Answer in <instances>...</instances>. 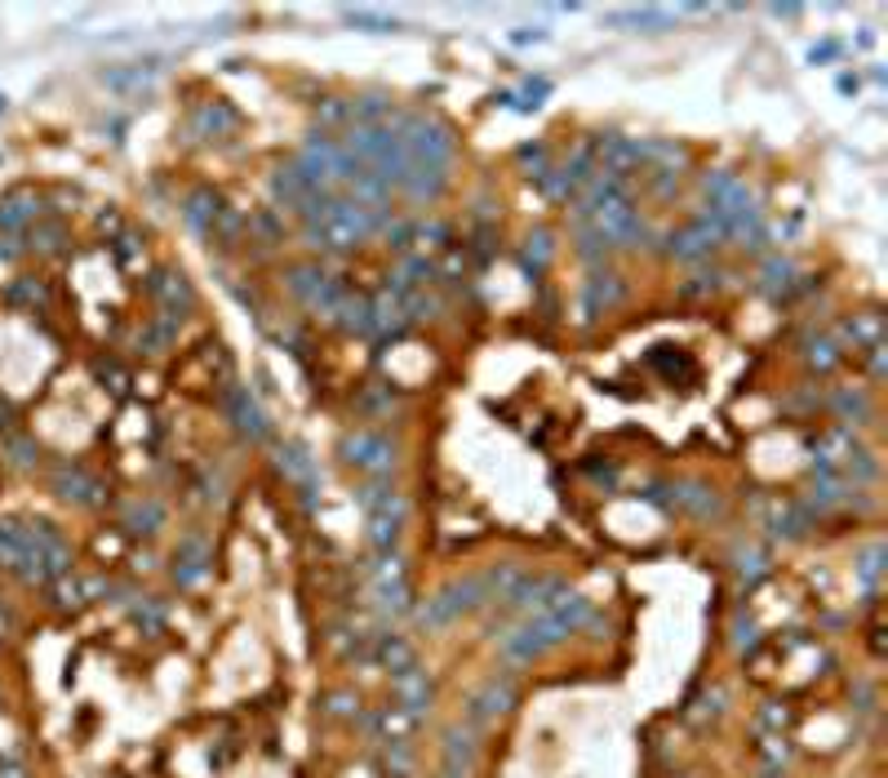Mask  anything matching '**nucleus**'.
<instances>
[{
  "instance_id": "nucleus-1",
  "label": "nucleus",
  "mask_w": 888,
  "mask_h": 778,
  "mask_svg": "<svg viewBox=\"0 0 888 778\" xmlns=\"http://www.w3.org/2000/svg\"><path fill=\"white\" fill-rule=\"evenodd\" d=\"M360 507H365V526H369V543L374 552H391L400 543V530L409 521V503L404 494L387 481V476H374L369 485H360Z\"/></svg>"
},
{
  "instance_id": "nucleus-2",
  "label": "nucleus",
  "mask_w": 888,
  "mask_h": 778,
  "mask_svg": "<svg viewBox=\"0 0 888 778\" xmlns=\"http://www.w3.org/2000/svg\"><path fill=\"white\" fill-rule=\"evenodd\" d=\"M494 597L485 588V578L481 574H466V578H453L449 588H440L423 610H418V623L423 627H449L458 623L462 614H475V610H485Z\"/></svg>"
},
{
  "instance_id": "nucleus-3",
  "label": "nucleus",
  "mask_w": 888,
  "mask_h": 778,
  "mask_svg": "<svg viewBox=\"0 0 888 778\" xmlns=\"http://www.w3.org/2000/svg\"><path fill=\"white\" fill-rule=\"evenodd\" d=\"M338 459H343L347 468L356 472H369V476H387L395 468V440L387 432H347L343 440H338Z\"/></svg>"
},
{
  "instance_id": "nucleus-4",
  "label": "nucleus",
  "mask_w": 888,
  "mask_h": 778,
  "mask_svg": "<svg viewBox=\"0 0 888 778\" xmlns=\"http://www.w3.org/2000/svg\"><path fill=\"white\" fill-rule=\"evenodd\" d=\"M147 298L156 303V316H161V320H174V326L196 307V294H191L187 276H182V272H169V268H156V272L147 276Z\"/></svg>"
},
{
  "instance_id": "nucleus-5",
  "label": "nucleus",
  "mask_w": 888,
  "mask_h": 778,
  "mask_svg": "<svg viewBox=\"0 0 888 778\" xmlns=\"http://www.w3.org/2000/svg\"><path fill=\"white\" fill-rule=\"evenodd\" d=\"M391 698H395V707L400 711H409L414 721H423L427 711H431V698H436V685H431V676L414 663V668H404V672H395L391 676Z\"/></svg>"
},
{
  "instance_id": "nucleus-6",
  "label": "nucleus",
  "mask_w": 888,
  "mask_h": 778,
  "mask_svg": "<svg viewBox=\"0 0 888 778\" xmlns=\"http://www.w3.org/2000/svg\"><path fill=\"white\" fill-rule=\"evenodd\" d=\"M445 187H449V169L440 165H423V161H409L404 165V178H400V197H409L414 205H436L445 197Z\"/></svg>"
},
{
  "instance_id": "nucleus-7",
  "label": "nucleus",
  "mask_w": 888,
  "mask_h": 778,
  "mask_svg": "<svg viewBox=\"0 0 888 778\" xmlns=\"http://www.w3.org/2000/svg\"><path fill=\"white\" fill-rule=\"evenodd\" d=\"M40 214H45V201L36 197V191H27V187H14V191L0 197V232H5V236L32 232L40 223Z\"/></svg>"
},
{
  "instance_id": "nucleus-8",
  "label": "nucleus",
  "mask_w": 888,
  "mask_h": 778,
  "mask_svg": "<svg viewBox=\"0 0 888 778\" xmlns=\"http://www.w3.org/2000/svg\"><path fill=\"white\" fill-rule=\"evenodd\" d=\"M516 698H520V689H516L511 676H489L481 689H475V698H471V726H485V721L502 717V711L516 707Z\"/></svg>"
},
{
  "instance_id": "nucleus-9",
  "label": "nucleus",
  "mask_w": 888,
  "mask_h": 778,
  "mask_svg": "<svg viewBox=\"0 0 888 778\" xmlns=\"http://www.w3.org/2000/svg\"><path fill=\"white\" fill-rule=\"evenodd\" d=\"M623 276L618 272H608V268H595L591 276H587V285H582V320H595V316H604L608 307H618L623 303Z\"/></svg>"
},
{
  "instance_id": "nucleus-10",
  "label": "nucleus",
  "mask_w": 888,
  "mask_h": 778,
  "mask_svg": "<svg viewBox=\"0 0 888 778\" xmlns=\"http://www.w3.org/2000/svg\"><path fill=\"white\" fill-rule=\"evenodd\" d=\"M475 756H481V747H475V730H471V726H449V730H445V743H440L445 774H449V778H466V774L475 769Z\"/></svg>"
},
{
  "instance_id": "nucleus-11",
  "label": "nucleus",
  "mask_w": 888,
  "mask_h": 778,
  "mask_svg": "<svg viewBox=\"0 0 888 778\" xmlns=\"http://www.w3.org/2000/svg\"><path fill=\"white\" fill-rule=\"evenodd\" d=\"M54 490L62 503H76V507H98L103 503V481L90 476L85 468H58Z\"/></svg>"
},
{
  "instance_id": "nucleus-12",
  "label": "nucleus",
  "mask_w": 888,
  "mask_h": 778,
  "mask_svg": "<svg viewBox=\"0 0 888 778\" xmlns=\"http://www.w3.org/2000/svg\"><path fill=\"white\" fill-rule=\"evenodd\" d=\"M227 414H232V423H236L249 440H267V436H271L267 414H262V405L249 397V387H232V392H227Z\"/></svg>"
},
{
  "instance_id": "nucleus-13",
  "label": "nucleus",
  "mask_w": 888,
  "mask_h": 778,
  "mask_svg": "<svg viewBox=\"0 0 888 778\" xmlns=\"http://www.w3.org/2000/svg\"><path fill=\"white\" fill-rule=\"evenodd\" d=\"M671 507L698 516V521H711V516H720V494L702 481H679L671 485Z\"/></svg>"
},
{
  "instance_id": "nucleus-14",
  "label": "nucleus",
  "mask_w": 888,
  "mask_h": 778,
  "mask_svg": "<svg viewBox=\"0 0 888 778\" xmlns=\"http://www.w3.org/2000/svg\"><path fill=\"white\" fill-rule=\"evenodd\" d=\"M884 343V320L879 311H853L844 326H840V347H853V352H871Z\"/></svg>"
},
{
  "instance_id": "nucleus-15",
  "label": "nucleus",
  "mask_w": 888,
  "mask_h": 778,
  "mask_svg": "<svg viewBox=\"0 0 888 778\" xmlns=\"http://www.w3.org/2000/svg\"><path fill=\"white\" fill-rule=\"evenodd\" d=\"M800 361H804L813 374H831V369L844 365V347H840L836 334H804V343H800Z\"/></svg>"
},
{
  "instance_id": "nucleus-16",
  "label": "nucleus",
  "mask_w": 888,
  "mask_h": 778,
  "mask_svg": "<svg viewBox=\"0 0 888 778\" xmlns=\"http://www.w3.org/2000/svg\"><path fill=\"white\" fill-rule=\"evenodd\" d=\"M218 214H223V201L214 197L210 187H196L191 197L182 201V219H187V227H191L196 236H210L214 223H218Z\"/></svg>"
},
{
  "instance_id": "nucleus-17",
  "label": "nucleus",
  "mask_w": 888,
  "mask_h": 778,
  "mask_svg": "<svg viewBox=\"0 0 888 778\" xmlns=\"http://www.w3.org/2000/svg\"><path fill=\"white\" fill-rule=\"evenodd\" d=\"M210 574V547H204V539L187 534L182 547H178V565H174V578L187 582V588H196V582Z\"/></svg>"
},
{
  "instance_id": "nucleus-18",
  "label": "nucleus",
  "mask_w": 888,
  "mask_h": 778,
  "mask_svg": "<svg viewBox=\"0 0 888 778\" xmlns=\"http://www.w3.org/2000/svg\"><path fill=\"white\" fill-rule=\"evenodd\" d=\"M191 129H196V139H223L236 129V111L223 103H200L191 111Z\"/></svg>"
},
{
  "instance_id": "nucleus-19",
  "label": "nucleus",
  "mask_w": 888,
  "mask_h": 778,
  "mask_svg": "<svg viewBox=\"0 0 888 778\" xmlns=\"http://www.w3.org/2000/svg\"><path fill=\"white\" fill-rule=\"evenodd\" d=\"M374 659L395 676V672H404V668H414L418 663V655H414V645H409L404 636H395V632H387V636H374Z\"/></svg>"
},
{
  "instance_id": "nucleus-20",
  "label": "nucleus",
  "mask_w": 888,
  "mask_h": 778,
  "mask_svg": "<svg viewBox=\"0 0 888 778\" xmlns=\"http://www.w3.org/2000/svg\"><path fill=\"white\" fill-rule=\"evenodd\" d=\"M161 526H165V507H161V503L139 498V503L125 507V530H129V534H156Z\"/></svg>"
},
{
  "instance_id": "nucleus-21",
  "label": "nucleus",
  "mask_w": 888,
  "mask_h": 778,
  "mask_svg": "<svg viewBox=\"0 0 888 778\" xmlns=\"http://www.w3.org/2000/svg\"><path fill=\"white\" fill-rule=\"evenodd\" d=\"M831 410L844 419V423H871L875 419V405H871V397L866 392H849V387H840V392H831Z\"/></svg>"
},
{
  "instance_id": "nucleus-22",
  "label": "nucleus",
  "mask_w": 888,
  "mask_h": 778,
  "mask_svg": "<svg viewBox=\"0 0 888 778\" xmlns=\"http://www.w3.org/2000/svg\"><path fill=\"white\" fill-rule=\"evenodd\" d=\"M795 276H800V272H795V263H791V258H782V254H773L769 263L760 268L765 294H773V298H778V294H791V290H795Z\"/></svg>"
},
{
  "instance_id": "nucleus-23",
  "label": "nucleus",
  "mask_w": 888,
  "mask_h": 778,
  "mask_svg": "<svg viewBox=\"0 0 888 778\" xmlns=\"http://www.w3.org/2000/svg\"><path fill=\"white\" fill-rule=\"evenodd\" d=\"M733 569H737V578L746 582H760V578H769V569H773V561H769V552H760V547H737L733 552Z\"/></svg>"
},
{
  "instance_id": "nucleus-24",
  "label": "nucleus",
  "mask_w": 888,
  "mask_h": 778,
  "mask_svg": "<svg viewBox=\"0 0 888 778\" xmlns=\"http://www.w3.org/2000/svg\"><path fill=\"white\" fill-rule=\"evenodd\" d=\"M853 574H857V582L862 588L875 597L879 592V574H884V547L879 543H866L862 552H857V565H853Z\"/></svg>"
},
{
  "instance_id": "nucleus-25",
  "label": "nucleus",
  "mask_w": 888,
  "mask_h": 778,
  "mask_svg": "<svg viewBox=\"0 0 888 778\" xmlns=\"http://www.w3.org/2000/svg\"><path fill=\"white\" fill-rule=\"evenodd\" d=\"M786 726H791V711H786L782 703H765V707L756 711V721H750V730H756V739L786 734Z\"/></svg>"
},
{
  "instance_id": "nucleus-26",
  "label": "nucleus",
  "mask_w": 888,
  "mask_h": 778,
  "mask_svg": "<svg viewBox=\"0 0 888 778\" xmlns=\"http://www.w3.org/2000/svg\"><path fill=\"white\" fill-rule=\"evenodd\" d=\"M316 120H320L324 129H343V125H352V103H347V98H324V103L316 107Z\"/></svg>"
},
{
  "instance_id": "nucleus-27",
  "label": "nucleus",
  "mask_w": 888,
  "mask_h": 778,
  "mask_svg": "<svg viewBox=\"0 0 888 778\" xmlns=\"http://www.w3.org/2000/svg\"><path fill=\"white\" fill-rule=\"evenodd\" d=\"M516 161H520V165L529 169V178H537V182H542L546 174H552V156H546V148H542V143L520 148V152H516Z\"/></svg>"
},
{
  "instance_id": "nucleus-28",
  "label": "nucleus",
  "mask_w": 888,
  "mask_h": 778,
  "mask_svg": "<svg viewBox=\"0 0 888 778\" xmlns=\"http://www.w3.org/2000/svg\"><path fill=\"white\" fill-rule=\"evenodd\" d=\"M27 236H32V249H45V254H58L62 240H67V232H62L58 223H36Z\"/></svg>"
},
{
  "instance_id": "nucleus-29",
  "label": "nucleus",
  "mask_w": 888,
  "mask_h": 778,
  "mask_svg": "<svg viewBox=\"0 0 888 778\" xmlns=\"http://www.w3.org/2000/svg\"><path fill=\"white\" fill-rule=\"evenodd\" d=\"M546 258H552V232H533V236H529V249H524V263L533 268V276L546 268Z\"/></svg>"
},
{
  "instance_id": "nucleus-30",
  "label": "nucleus",
  "mask_w": 888,
  "mask_h": 778,
  "mask_svg": "<svg viewBox=\"0 0 888 778\" xmlns=\"http://www.w3.org/2000/svg\"><path fill=\"white\" fill-rule=\"evenodd\" d=\"M356 711H360V698L352 689L329 694V717H356Z\"/></svg>"
},
{
  "instance_id": "nucleus-31",
  "label": "nucleus",
  "mask_w": 888,
  "mask_h": 778,
  "mask_svg": "<svg viewBox=\"0 0 888 778\" xmlns=\"http://www.w3.org/2000/svg\"><path fill=\"white\" fill-rule=\"evenodd\" d=\"M733 645H737V650H742V645H756V623H750L746 614L733 618Z\"/></svg>"
},
{
  "instance_id": "nucleus-32",
  "label": "nucleus",
  "mask_w": 888,
  "mask_h": 778,
  "mask_svg": "<svg viewBox=\"0 0 888 778\" xmlns=\"http://www.w3.org/2000/svg\"><path fill=\"white\" fill-rule=\"evenodd\" d=\"M765 778H786V769H773V765H765Z\"/></svg>"
}]
</instances>
